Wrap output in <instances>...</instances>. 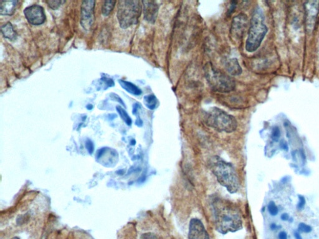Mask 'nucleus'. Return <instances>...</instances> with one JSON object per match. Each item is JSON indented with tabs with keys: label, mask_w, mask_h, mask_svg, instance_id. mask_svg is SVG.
Masks as SVG:
<instances>
[{
	"label": "nucleus",
	"mask_w": 319,
	"mask_h": 239,
	"mask_svg": "<svg viewBox=\"0 0 319 239\" xmlns=\"http://www.w3.org/2000/svg\"><path fill=\"white\" fill-rule=\"evenodd\" d=\"M46 3L48 4L49 7L53 10H56V9L58 8L63 3H64V1H61V0H49V1H47Z\"/></svg>",
	"instance_id": "21"
},
{
	"label": "nucleus",
	"mask_w": 319,
	"mask_h": 239,
	"mask_svg": "<svg viewBox=\"0 0 319 239\" xmlns=\"http://www.w3.org/2000/svg\"><path fill=\"white\" fill-rule=\"evenodd\" d=\"M225 67L228 73L233 76L241 75L243 72L241 65L236 58L229 59V60H226Z\"/></svg>",
	"instance_id": "13"
},
{
	"label": "nucleus",
	"mask_w": 319,
	"mask_h": 239,
	"mask_svg": "<svg viewBox=\"0 0 319 239\" xmlns=\"http://www.w3.org/2000/svg\"><path fill=\"white\" fill-rule=\"evenodd\" d=\"M85 147H86L88 152L90 154H92L94 152V146L93 142H92L90 139H87L85 141Z\"/></svg>",
	"instance_id": "24"
},
{
	"label": "nucleus",
	"mask_w": 319,
	"mask_h": 239,
	"mask_svg": "<svg viewBox=\"0 0 319 239\" xmlns=\"http://www.w3.org/2000/svg\"><path fill=\"white\" fill-rule=\"evenodd\" d=\"M135 124H136L138 127H142L143 125V121L140 118H138L136 121H135Z\"/></svg>",
	"instance_id": "33"
},
{
	"label": "nucleus",
	"mask_w": 319,
	"mask_h": 239,
	"mask_svg": "<svg viewBox=\"0 0 319 239\" xmlns=\"http://www.w3.org/2000/svg\"><path fill=\"white\" fill-rule=\"evenodd\" d=\"M279 239H287V234L286 232H280L279 234Z\"/></svg>",
	"instance_id": "31"
},
{
	"label": "nucleus",
	"mask_w": 319,
	"mask_h": 239,
	"mask_svg": "<svg viewBox=\"0 0 319 239\" xmlns=\"http://www.w3.org/2000/svg\"><path fill=\"white\" fill-rule=\"evenodd\" d=\"M1 31L4 38L12 40L17 39V34L16 33L11 22H6V23L2 25L1 27Z\"/></svg>",
	"instance_id": "16"
},
{
	"label": "nucleus",
	"mask_w": 319,
	"mask_h": 239,
	"mask_svg": "<svg viewBox=\"0 0 319 239\" xmlns=\"http://www.w3.org/2000/svg\"><path fill=\"white\" fill-rule=\"evenodd\" d=\"M268 209L269 214H270L271 216H276L277 215L278 213H279V209H278L277 206H276L275 202L271 201L269 203Z\"/></svg>",
	"instance_id": "20"
},
{
	"label": "nucleus",
	"mask_w": 319,
	"mask_h": 239,
	"mask_svg": "<svg viewBox=\"0 0 319 239\" xmlns=\"http://www.w3.org/2000/svg\"><path fill=\"white\" fill-rule=\"evenodd\" d=\"M189 239H210L204 224L199 219L193 218L190 220Z\"/></svg>",
	"instance_id": "11"
},
{
	"label": "nucleus",
	"mask_w": 319,
	"mask_h": 239,
	"mask_svg": "<svg viewBox=\"0 0 319 239\" xmlns=\"http://www.w3.org/2000/svg\"><path fill=\"white\" fill-rule=\"evenodd\" d=\"M312 230V227L310 225L305 224L304 223H300L298 226V231L303 232V233H309Z\"/></svg>",
	"instance_id": "22"
},
{
	"label": "nucleus",
	"mask_w": 319,
	"mask_h": 239,
	"mask_svg": "<svg viewBox=\"0 0 319 239\" xmlns=\"http://www.w3.org/2000/svg\"><path fill=\"white\" fill-rule=\"evenodd\" d=\"M206 80L213 91L220 93H229L234 91L236 83L230 76L219 71L211 63H207L204 67Z\"/></svg>",
	"instance_id": "5"
},
{
	"label": "nucleus",
	"mask_w": 319,
	"mask_h": 239,
	"mask_svg": "<svg viewBox=\"0 0 319 239\" xmlns=\"http://www.w3.org/2000/svg\"><path fill=\"white\" fill-rule=\"evenodd\" d=\"M280 218H281L282 220L286 221L289 219V216L288 214L284 213L282 214L281 217H280Z\"/></svg>",
	"instance_id": "32"
},
{
	"label": "nucleus",
	"mask_w": 319,
	"mask_h": 239,
	"mask_svg": "<svg viewBox=\"0 0 319 239\" xmlns=\"http://www.w3.org/2000/svg\"><path fill=\"white\" fill-rule=\"evenodd\" d=\"M96 2L93 0L84 1L81 5V23L83 28L89 31L95 20L94 7Z\"/></svg>",
	"instance_id": "7"
},
{
	"label": "nucleus",
	"mask_w": 319,
	"mask_h": 239,
	"mask_svg": "<svg viewBox=\"0 0 319 239\" xmlns=\"http://www.w3.org/2000/svg\"><path fill=\"white\" fill-rule=\"evenodd\" d=\"M110 97H111V99L112 100L117 101H118L119 103H121L123 106H125V103H124L123 100H122L121 98H120V97L118 96V95H117L116 94H114L112 93L110 94Z\"/></svg>",
	"instance_id": "26"
},
{
	"label": "nucleus",
	"mask_w": 319,
	"mask_h": 239,
	"mask_svg": "<svg viewBox=\"0 0 319 239\" xmlns=\"http://www.w3.org/2000/svg\"><path fill=\"white\" fill-rule=\"evenodd\" d=\"M280 147L284 150L287 151L288 150V145H287L286 142L283 140L280 142Z\"/></svg>",
	"instance_id": "29"
},
{
	"label": "nucleus",
	"mask_w": 319,
	"mask_h": 239,
	"mask_svg": "<svg viewBox=\"0 0 319 239\" xmlns=\"http://www.w3.org/2000/svg\"><path fill=\"white\" fill-rule=\"evenodd\" d=\"M211 170L219 183L225 187L228 192H237L240 186L239 178L234 166L219 157H214L210 163Z\"/></svg>",
	"instance_id": "2"
},
{
	"label": "nucleus",
	"mask_w": 319,
	"mask_h": 239,
	"mask_svg": "<svg viewBox=\"0 0 319 239\" xmlns=\"http://www.w3.org/2000/svg\"><path fill=\"white\" fill-rule=\"evenodd\" d=\"M92 108H93V106H92V105H91V104H89V105H87V109L91 110V109H92Z\"/></svg>",
	"instance_id": "36"
},
{
	"label": "nucleus",
	"mask_w": 319,
	"mask_h": 239,
	"mask_svg": "<svg viewBox=\"0 0 319 239\" xmlns=\"http://www.w3.org/2000/svg\"><path fill=\"white\" fill-rule=\"evenodd\" d=\"M140 107V104L139 103H134V104H133V110H132L133 114L136 115L138 110H139Z\"/></svg>",
	"instance_id": "27"
},
{
	"label": "nucleus",
	"mask_w": 319,
	"mask_h": 239,
	"mask_svg": "<svg viewBox=\"0 0 319 239\" xmlns=\"http://www.w3.org/2000/svg\"><path fill=\"white\" fill-rule=\"evenodd\" d=\"M119 82L124 89H125L128 93L133 95V96H139L142 93L141 89L132 82L122 80H119Z\"/></svg>",
	"instance_id": "15"
},
{
	"label": "nucleus",
	"mask_w": 319,
	"mask_h": 239,
	"mask_svg": "<svg viewBox=\"0 0 319 239\" xmlns=\"http://www.w3.org/2000/svg\"><path fill=\"white\" fill-rule=\"evenodd\" d=\"M142 239H156L155 236L151 234H146L142 236Z\"/></svg>",
	"instance_id": "30"
},
{
	"label": "nucleus",
	"mask_w": 319,
	"mask_h": 239,
	"mask_svg": "<svg viewBox=\"0 0 319 239\" xmlns=\"http://www.w3.org/2000/svg\"><path fill=\"white\" fill-rule=\"evenodd\" d=\"M294 236H295L296 239H302L301 236H300L298 232H295V234H294Z\"/></svg>",
	"instance_id": "34"
},
{
	"label": "nucleus",
	"mask_w": 319,
	"mask_h": 239,
	"mask_svg": "<svg viewBox=\"0 0 319 239\" xmlns=\"http://www.w3.org/2000/svg\"><path fill=\"white\" fill-rule=\"evenodd\" d=\"M131 144H132V145H134L135 144V141L134 139H132V141H131Z\"/></svg>",
	"instance_id": "37"
},
{
	"label": "nucleus",
	"mask_w": 319,
	"mask_h": 239,
	"mask_svg": "<svg viewBox=\"0 0 319 239\" xmlns=\"http://www.w3.org/2000/svg\"><path fill=\"white\" fill-rule=\"evenodd\" d=\"M116 109L117 112H118L120 116H121L122 119L124 121H125V122L127 123V125L128 126L132 125V119H131L130 116H128V113H127L126 110H124L123 108L121 107L120 105L117 106Z\"/></svg>",
	"instance_id": "19"
},
{
	"label": "nucleus",
	"mask_w": 319,
	"mask_h": 239,
	"mask_svg": "<svg viewBox=\"0 0 319 239\" xmlns=\"http://www.w3.org/2000/svg\"><path fill=\"white\" fill-rule=\"evenodd\" d=\"M142 10L144 19L151 24L155 23L157 19L159 6L157 1H142Z\"/></svg>",
	"instance_id": "12"
},
{
	"label": "nucleus",
	"mask_w": 319,
	"mask_h": 239,
	"mask_svg": "<svg viewBox=\"0 0 319 239\" xmlns=\"http://www.w3.org/2000/svg\"><path fill=\"white\" fill-rule=\"evenodd\" d=\"M305 26L309 33L314 30L318 20L319 11V1H307L305 4Z\"/></svg>",
	"instance_id": "9"
},
{
	"label": "nucleus",
	"mask_w": 319,
	"mask_h": 239,
	"mask_svg": "<svg viewBox=\"0 0 319 239\" xmlns=\"http://www.w3.org/2000/svg\"><path fill=\"white\" fill-rule=\"evenodd\" d=\"M249 20L247 15L240 13L233 18L231 26L230 33L233 39L240 40L243 38L248 28Z\"/></svg>",
	"instance_id": "8"
},
{
	"label": "nucleus",
	"mask_w": 319,
	"mask_h": 239,
	"mask_svg": "<svg viewBox=\"0 0 319 239\" xmlns=\"http://www.w3.org/2000/svg\"><path fill=\"white\" fill-rule=\"evenodd\" d=\"M280 136V132L279 127H274L272 130V135H271V137H272V139H273V140L275 141H279Z\"/></svg>",
	"instance_id": "23"
},
{
	"label": "nucleus",
	"mask_w": 319,
	"mask_h": 239,
	"mask_svg": "<svg viewBox=\"0 0 319 239\" xmlns=\"http://www.w3.org/2000/svg\"><path fill=\"white\" fill-rule=\"evenodd\" d=\"M18 3L17 0H3L0 1V15L7 16L13 15Z\"/></svg>",
	"instance_id": "14"
},
{
	"label": "nucleus",
	"mask_w": 319,
	"mask_h": 239,
	"mask_svg": "<svg viewBox=\"0 0 319 239\" xmlns=\"http://www.w3.org/2000/svg\"><path fill=\"white\" fill-rule=\"evenodd\" d=\"M12 239H20L18 238H13Z\"/></svg>",
	"instance_id": "38"
},
{
	"label": "nucleus",
	"mask_w": 319,
	"mask_h": 239,
	"mask_svg": "<svg viewBox=\"0 0 319 239\" xmlns=\"http://www.w3.org/2000/svg\"><path fill=\"white\" fill-rule=\"evenodd\" d=\"M264 20L261 9L259 7L255 8L251 18L246 42V50L249 53H253L258 49L268 33V28L264 22Z\"/></svg>",
	"instance_id": "3"
},
{
	"label": "nucleus",
	"mask_w": 319,
	"mask_h": 239,
	"mask_svg": "<svg viewBox=\"0 0 319 239\" xmlns=\"http://www.w3.org/2000/svg\"><path fill=\"white\" fill-rule=\"evenodd\" d=\"M106 149H107V148H101V150H99L98 151V152H97V159H99V158H101L102 156H103V155L104 154V153H105L106 152V151H107V150H106Z\"/></svg>",
	"instance_id": "28"
},
{
	"label": "nucleus",
	"mask_w": 319,
	"mask_h": 239,
	"mask_svg": "<svg viewBox=\"0 0 319 239\" xmlns=\"http://www.w3.org/2000/svg\"><path fill=\"white\" fill-rule=\"evenodd\" d=\"M298 198H299V201H298L297 208L298 210H302L305 204V198L303 197L302 196H298Z\"/></svg>",
	"instance_id": "25"
},
{
	"label": "nucleus",
	"mask_w": 319,
	"mask_h": 239,
	"mask_svg": "<svg viewBox=\"0 0 319 239\" xmlns=\"http://www.w3.org/2000/svg\"><path fill=\"white\" fill-rule=\"evenodd\" d=\"M205 121L209 127L228 134L234 132L237 127L235 117L218 107H213L206 113Z\"/></svg>",
	"instance_id": "4"
},
{
	"label": "nucleus",
	"mask_w": 319,
	"mask_h": 239,
	"mask_svg": "<svg viewBox=\"0 0 319 239\" xmlns=\"http://www.w3.org/2000/svg\"><path fill=\"white\" fill-rule=\"evenodd\" d=\"M277 225L276 224H272L271 225V229L272 230H275L277 229Z\"/></svg>",
	"instance_id": "35"
},
{
	"label": "nucleus",
	"mask_w": 319,
	"mask_h": 239,
	"mask_svg": "<svg viewBox=\"0 0 319 239\" xmlns=\"http://www.w3.org/2000/svg\"><path fill=\"white\" fill-rule=\"evenodd\" d=\"M142 11V1L137 0H122L118 2L117 19L120 26L126 29L136 24Z\"/></svg>",
	"instance_id": "6"
},
{
	"label": "nucleus",
	"mask_w": 319,
	"mask_h": 239,
	"mask_svg": "<svg viewBox=\"0 0 319 239\" xmlns=\"http://www.w3.org/2000/svg\"><path fill=\"white\" fill-rule=\"evenodd\" d=\"M24 14L29 23L33 25H40L46 20V15L42 6L38 4L28 6L24 10Z\"/></svg>",
	"instance_id": "10"
},
{
	"label": "nucleus",
	"mask_w": 319,
	"mask_h": 239,
	"mask_svg": "<svg viewBox=\"0 0 319 239\" xmlns=\"http://www.w3.org/2000/svg\"><path fill=\"white\" fill-rule=\"evenodd\" d=\"M212 207L214 227L219 233L226 234L243 228L241 213L236 204L217 197L212 200Z\"/></svg>",
	"instance_id": "1"
},
{
	"label": "nucleus",
	"mask_w": 319,
	"mask_h": 239,
	"mask_svg": "<svg viewBox=\"0 0 319 239\" xmlns=\"http://www.w3.org/2000/svg\"><path fill=\"white\" fill-rule=\"evenodd\" d=\"M115 1H106L104 2L103 7H102V12L104 16H108L111 13L113 8H114Z\"/></svg>",
	"instance_id": "18"
},
{
	"label": "nucleus",
	"mask_w": 319,
	"mask_h": 239,
	"mask_svg": "<svg viewBox=\"0 0 319 239\" xmlns=\"http://www.w3.org/2000/svg\"><path fill=\"white\" fill-rule=\"evenodd\" d=\"M144 102L149 109L153 110L157 107L158 100L155 95L149 94L144 97Z\"/></svg>",
	"instance_id": "17"
}]
</instances>
